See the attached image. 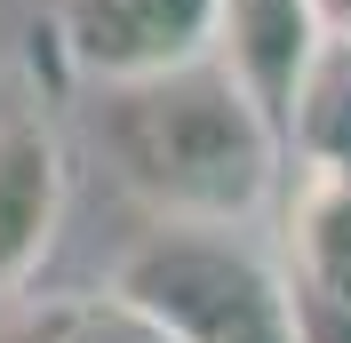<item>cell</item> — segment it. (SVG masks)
<instances>
[{
	"instance_id": "cell-3",
	"label": "cell",
	"mask_w": 351,
	"mask_h": 343,
	"mask_svg": "<svg viewBox=\"0 0 351 343\" xmlns=\"http://www.w3.org/2000/svg\"><path fill=\"white\" fill-rule=\"evenodd\" d=\"M223 0H64L56 32L64 56L88 80H136V72H168L216 48Z\"/></svg>"
},
{
	"instance_id": "cell-4",
	"label": "cell",
	"mask_w": 351,
	"mask_h": 343,
	"mask_svg": "<svg viewBox=\"0 0 351 343\" xmlns=\"http://www.w3.org/2000/svg\"><path fill=\"white\" fill-rule=\"evenodd\" d=\"M319 48H328L319 0H223V16H216V56L256 88V104L280 120V136H287L295 88L319 64Z\"/></svg>"
},
{
	"instance_id": "cell-10",
	"label": "cell",
	"mask_w": 351,
	"mask_h": 343,
	"mask_svg": "<svg viewBox=\"0 0 351 343\" xmlns=\"http://www.w3.org/2000/svg\"><path fill=\"white\" fill-rule=\"evenodd\" d=\"M64 320H72V303H64V311H48V320H8L0 343H64Z\"/></svg>"
},
{
	"instance_id": "cell-11",
	"label": "cell",
	"mask_w": 351,
	"mask_h": 343,
	"mask_svg": "<svg viewBox=\"0 0 351 343\" xmlns=\"http://www.w3.org/2000/svg\"><path fill=\"white\" fill-rule=\"evenodd\" d=\"M319 16H328V32H343V40H351V0H319Z\"/></svg>"
},
{
	"instance_id": "cell-1",
	"label": "cell",
	"mask_w": 351,
	"mask_h": 343,
	"mask_svg": "<svg viewBox=\"0 0 351 343\" xmlns=\"http://www.w3.org/2000/svg\"><path fill=\"white\" fill-rule=\"evenodd\" d=\"M96 136H104V160L120 168V184L160 224H184V232L247 224L271 200L287 160L280 120L256 104V88L216 48L168 72L104 80Z\"/></svg>"
},
{
	"instance_id": "cell-8",
	"label": "cell",
	"mask_w": 351,
	"mask_h": 343,
	"mask_svg": "<svg viewBox=\"0 0 351 343\" xmlns=\"http://www.w3.org/2000/svg\"><path fill=\"white\" fill-rule=\"evenodd\" d=\"M64 343H176L168 320H152L136 296H96V303H72V320H64Z\"/></svg>"
},
{
	"instance_id": "cell-7",
	"label": "cell",
	"mask_w": 351,
	"mask_h": 343,
	"mask_svg": "<svg viewBox=\"0 0 351 343\" xmlns=\"http://www.w3.org/2000/svg\"><path fill=\"white\" fill-rule=\"evenodd\" d=\"M287 160L304 176H351V40L328 32L319 64L295 88V112H287Z\"/></svg>"
},
{
	"instance_id": "cell-9",
	"label": "cell",
	"mask_w": 351,
	"mask_h": 343,
	"mask_svg": "<svg viewBox=\"0 0 351 343\" xmlns=\"http://www.w3.org/2000/svg\"><path fill=\"white\" fill-rule=\"evenodd\" d=\"M311 327V343H351V303H295Z\"/></svg>"
},
{
	"instance_id": "cell-2",
	"label": "cell",
	"mask_w": 351,
	"mask_h": 343,
	"mask_svg": "<svg viewBox=\"0 0 351 343\" xmlns=\"http://www.w3.org/2000/svg\"><path fill=\"white\" fill-rule=\"evenodd\" d=\"M112 287L136 296L152 320H168L176 343H311L287 272L240 256L216 232L168 224V232L136 239L112 272Z\"/></svg>"
},
{
	"instance_id": "cell-5",
	"label": "cell",
	"mask_w": 351,
	"mask_h": 343,
	"mask_svg": "<svg viewBox=\"0 0 351 343\" xmlns=\"http://www.w3.org/2000/svg\"><path fill=\"white\" fill-rule=\"evenodd\" d=\"M64 224V144L32 112H0V296H16Z\"/></svg>"
},
{
	"instance_id": "cell-6",
	"label": "cell",
	"mask_w": 351,
	"mask_h": 343,
	"mask_svg": "<svg viewBox=\"0 0 351 343\" xmlns=\"http://www.w3.org/2000/svg\"><path fill=\"white\" fill-rule=\"evenodd\" d=\"M287 287H295V303H351V176H304L295 168Z\"/></svg>"
}]
</instances>
